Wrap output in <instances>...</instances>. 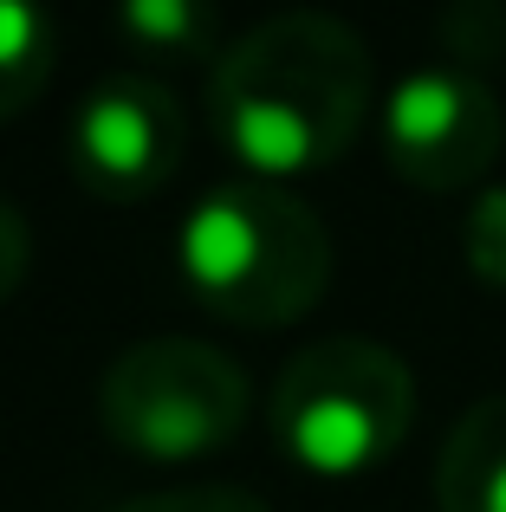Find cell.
<instances>
[{"label": "cell", "instance_id": "cell-1", "mask_svg": "<svg viewBox=\"0 0 506 512\" xmlns=\"http://www.w3.org/2000/svg\"><path fill=\"white\" fill-rule=\"evenodd\" d=\"M208 130L253 182L292 188L351 156L377 111V65L344 20L312 7L273 13L208 65Z\"/></svg>", "mask_w": 506, "mask_h": 512}, {"label": "cell", "instance_id": "cell-2", "mask_svg": "<svg viewBox=\"0 0 506 512\" xmlns=\"http://www.w3.org/2000/svg\"><path fill=\"white\" fill-rule=\"evenodd\" d=\"M331 227L305 195L279 182L208 188L176 227V273L208 312L241 331L299 325L331 292Z\"/></svg>", "mask_w": 506, "mask_h": 512}, {"label": "cell", "instance_id": "cell-3", "mask_svg": "<svg viewBox=\"0 0 506 512\" xmlns=\"http://www.w3.org/2000/svg\"><path fill=\"white\" fill-rule=\"evenodd\" d=\"M273 448L312 480H364L416 428V370L377 338H318L273 383Z\"/></svg>", "mask_w": 506, "mask_h": 512}, {"label": "cell", "instance_id": "cell-4", "mask_svg": "<svg viewBox=\"0 0 506 512\" xmlns=\"http://www.w3.org/2000/svg\"><path fill=\"white\" fill-rule=\"evenodd\" d=\"M253 415V383L221 344L143 338L98 376V422L137 461L189 467L234 448Z\"/></svg>", "mask_w": 506, "mask_h": 512}, {"label": "cell", "instance_id": "cell-5", "mask_svg": "<svg viewBox=\"0 0 506 512\" xmlns=\"http://www.w3.org/2000/svg\"><path fill=\"white\" fill-rule=\"evenodd\" d=\"M377 137L396 182L422 195H455V188H487L506 150V111L494 85L468 65H416L383 91Z\"/></svg>", "mask_w": 506, "mask_h": 512}, {"label": "cell", "instance_id": "cell-6", "mask_svg": "<svg viewBox=\"0 0 506 512\" xmlns=\"http://www.w3.org/2000/svg\"><path fill=\"white\" fill-rule=\"evenodd\" d=\"M189 150L182 98L156 72H104L65 117V163L98 201H150Z\"/></svg>", "mask_w": 506, "mask_h": 512}, {"label": "cell", "instance_id": "cell-7", "mask_svg": "<svg viewBox=\"0 0 506 512\" xmlns=\"http://www.w3.org/2000/svg\"><path fill=\"white\" fill-rule=\"evenodd\" d=\"M435 506L442 512H506V396H481L442 435Z\"/></svg>", "mask_w": 506, "mask_h": 512}, {"label": "cell", "instance_id": "cell-8", "mask_svg": "<svg viewBox=\"0 0 506 512\" xmlns=\"http://www.w3.org/2000/svg\"><path fill=\"white\" fill-rule=\"evenodd\" d=\"M111 33L143 65H215L228 52L215 0H111Z\"/></svg>", "mask_w": 506, "mask_h": 512}, {"label": "cell", "instance_id": "cell-9", "mask_svg": "<svg viewBox=\"0 0 506 512\" xmlns=\"http://www.w3.org/2000/svg\"><path fill=\"white\" fill-rule=\"evenodd\" d=\"M59 65V20L46 0H0V124L33 111Z\"/></svg>", "mask_w": 506, "mask_h": 512}, {"label": "cell", "instance_id": "cell-10", "mask_svg": "<svg viewBox=\"0 0 506 512\" xmlns=\"http://www.w3.org/2000/svg\"><path fill=\"white\" fill-rule=\"evenodd\" d=\"M461 260L481 286L506 292V182H487L461 214Z\"/></svg>", "mask_w": 506, "mask_h": 512}, {"label": "cell", "instance_id": "cell-11", "mask_svg": "<svg viewBox=\"0 0 506 512\" xmlns=\"http://www.w3.org/2000/svg\"><path fill=\"white\" fill-rule=\"evenodd\" d=\"M117 512H266V500H253L247 487H221V480H195V487H156L137 493Z\"/></svg>", "mask_w": 506, "mask_h": 512}, {"label": "cell", "instance_id": "cell-12", "mask_svg": "<svg viewBox=\"0 0 506 512\" xmlns=\"http://www.w3.org/2000/svg\"><path fill=\"white\" fill-rule=\"evenodd\" d=\"M26 273H33V221L20 201H0V305L26 286Z\"/></svg>", "mask_w": 506, "mask_h": 512}]
</instances>
